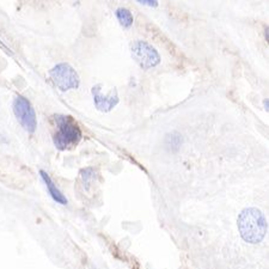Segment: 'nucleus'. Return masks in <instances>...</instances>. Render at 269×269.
I'll return each mask as SVG.
<instances>
[{"label":"nucleus","instance_id":"f257e3e1","mask_svg":"<svg viewBox=\"0 0 269 269\" xmlns=\"http://www.w3.org/2000/svg\"><path fill=\"white\" fill-rule=\"evenodd\" d=\"M238 230L248 243H260L265 238L268 226L265 215L257 208H246L238 216Z\"/></svg>","mask_w":269,"mask_h":269},{"label":"nucleus","instance_id":"f03ea898","mask_svg":"<svg viewBox=\"0 0 269 269\" xmlns=\"http://www.w3.org/2000/svg\"><path fill=\"white\" fill-rule=\"evenodd\" d=\"M54 121H55L57 127L53 139L56 149H70V147L76 146L81 141V131L72 117L66 116V115H55Z\"/></svg>","mask_w":269,"mask_h":269},{"label":"nucleus","instance_id":"7ed1b4c3","mask_svg":"<svg viewBox=\"0 0 269 269\" xmlns=\"http://www.w3.org/2000/svg\"><path fill=\"white\" fill-rule=\"evenodd\" d=\"M53 83L61 91H67L71 89H77L79 86V76L75 68L68 64H59L49 71Z\"/></svg>","mask_w":269,"mask_h":269},{"label":"nucleus","instance_id":"20e7f679","mask_svg":"<svg viewBox=\"0 0 269 269\" xmlns=\"http://www.w3.org/2000/svg\"><path fill=\"white\" fill-rule=\"evenodd\" d=\"M131 51L133 59L144 70L156 67L161 62V56L155 47L145 41H135L132 45Z\"/></svg>","mask_w":269,"mask_h":269},{"label":"nucleus","instance_id":"39448f33","mask_svg":"<svg viewBox=\"0 0 269 269\" xmlns=\"http://www.w3.org/2000/svg\"><path fill=\"white\" fill-rule=\"evenodd\" d=\"M13 112L22 127L29 133H34L37 126L36 114L28 98L17 96L13 101Z\"/></svg>","mask_w":269,"mask_h":269},{"label":"nucleus","instance_id":"423d86ee","mask_svg":"<svg viewBox=\"0 0 269 269\" xmlns=\"http://www.w3.org/2000/svg\"><path fill=\"white\" fill-rule=\"evenodd\" d=\"M102 85L98 84L96 86L92 87V96H93V102H95L96 108L97 110L108 112L112 110L114 107H116V104L119 103V95H117L116 89H112L108 95H103L102 93Z\"/></svg>","mask_w":269,"mask_h":269},{"label":"nucleus","instance_id":"0eeeda50","mask_svg":"<svg viewBox=\"0 0 269 269\" xmlns=\"http://www.w3.org/2000/svg\"><path fill=\"white\" fill-rule=\"evenodd\" d=\"M40 175H41V177H42V180L45 181L47 188H48L49 194H51V196L53 197L54 201H56L57 204H60V205H67V199H66V197L64 196V194H62L61 191L56 188V186L54 185V182L52 181L51 176H49L46 171H43V170H41Z\"/></svg>","mask_w":269,"mask_h":269},{"label":"nucleus","instance_id":"6e6552de","mask_svg":"<svg viewBox=\"0 0 269 269\" xmlns=\"http://www.w3.org/2000/svg\"><path fill=\"white\" fill-rule=\"evenodd\" d=\"M115 15H116L120 24L123 27V28H127V29L131 28L132 24H133V22H134V18H133V15H132V12L130 10L120 7V9L116 10Z\"/></svg>","mask_w":269,"mask_h":269},{"label":"nucleus","instance_id":"1a4fd4ad","mask_svg":"<svg viewBox=\"0 0 269 269\" xmlns=\"http://www.w3.org/2000/svg\"><path fill=\"white\" fill-rule=\"evenodd\" d=\"M138 2L142 5H149V6H157L158 1H151V0H139Z\"/></svg>","mask_w":269,"mask_h":269},{"label":"nucleus","instance_id":"9d476101","mask_svg":"<svg viewBox=\"0 0 269 269\" xmlns=\"http://www.w3.org/2000/svg\"><path fill=\"white\" fill-rule=\"evenodd\" d=\"M265 107H266V109H267V111H268V100L265 101Z\"/></svg>","mask_w":269,"mask_h":269},{"label":"nucleus","instance_id":"9b49d317","mask_svg":"<svg viewBox=\"0 0 269 269\" xmlns=\"http://www.w3.org/2000/svg\"><path fill=\"white\" fill-rule=\"evenodd\" d=\"M266 38H267V41H268V28H267V30H266Z\"/></svg>","mask_w":269,"mask_h":269}]
</instances>
